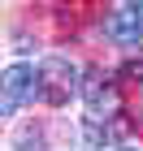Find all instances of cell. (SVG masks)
I'll return each mask as SVG.
<instances>
[{"instance_id": "1", "label": "cell", "mask_w": 143, "mask_h": 151, "mask_svg": "<svg viewBox=\"0 0 143 151\" xmlns=\"http://www.w3.org/2000/svg\"><path fill=\"white\" fill-rule=\"evenodd\" d=\"M78 78H83V73H78V65H74L70 56H48L44 65H39V99H44L48 108H61L74 91H83Z\"/></svg>"}, {"instance_id": "2", "label": "cell", "mask_w": 143, "mask_h": 151, "mask_svg": "<svg viewBox=\"0 0 143 151\" xmlns=\"http://www.w3.org/2000/svg\"><path fill=\"white\" fill-rule=\"evenodd\" d=\"M83 104L91 116H117L121 112V91L104 65H87L83 69Z\"/></svg>"}, {"instance_id": "3", "label": "cell", "mask_w": 143, "mask_h": 151, "mask_svg": "<svg viewBox=\"0 0 143 151\" xmlns=\"http://www.w3.org/2000/svg\"><path fill=\"white\" fill-rule=\"evenodd\" d=\"M30 99H39V69L17 60L0 73V116H17V108Z\"/></svg>"}, {"instance_id": "4", "label": "cell", "mask_w": 143, "mask_h": 151, "mask_svg": "<svg viewBox=\"0 0 143 151\" xmlns=\"http://www.w3.org/2000/svg\"><path fill=\"white\" fill-rule=\"evenodd\" d=\"M104 35L113 39V43H139L143 39V4H126V9L108 13Z\"/></svg>"}, {"instance_id": "5", "label": "cell", "mask_w": 143, "mask_h": 151, "mask_svg": "<svg viewBox=\"0 0 143 151\" xmlns=\"http://www.w3.org/2000/svg\"><path fill=\"white\" fill-rule=\"evenodd\" d=\"M83 134H87V142H95V151H108L117 138H126L130 134V121L126 116H87L83 121Z\"/></svg>"}, {"instance_id": "6", "label": "cell", "mask_w": 143, "mask_h": 151, "mask_svg": "<svg viewBox=\"0 0 143 151\" xmlns=\"http://www.w3.org/2000/svg\"><path fill=\"white\" fill-rule=\"evenodd\" d=\"M121 78H126V82H143V56L126 60V65H121Z\"/></svg>"}, {"instance_id": "7", "label": "cell", "mask_w": 143, "mask_h": 151, "mask_svg": "<svg viewBox=\"0 0 143 151\" xmlns=\"http://www.w3.org/2000/svg\"><path fill=\"white\" fill-rule=\"evenodd\" d=\"M108 151H139V147H108Z\"/></svg>"}]
</instances>
